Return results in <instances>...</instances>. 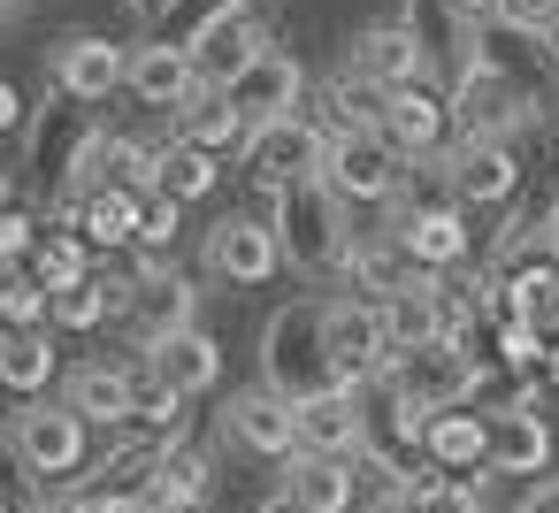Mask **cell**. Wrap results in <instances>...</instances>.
<instances>
[{
    "label": "cell",
    "mask_w": 559,
    "mask_h": 513,
    "mask_svg": "<svg viewBox=\"0 0 559 513\" xmlns=\"http://www.w3.org/2000/svg\"><path fill=\"white\" fill-rule=\"evenodd\" d=\"M483 383V360L467 345H421V353H399L383 368V391H391V437H406L421 452V429L452 406H467V391Z\"/></svg>",
    "instance_id": "1"
},
{
    "label": "cell",
    "mask_w": 559,
    "mask_h": 513,
    "mask_svg": "<svg viewBox=\"0 0 559 513\" xmlns=\"http://www.w3.org/2000/svg\"><path fill=\"white\" fill-rule=\"evenodd\" d=\"M269 230H276V246H284V269H299L307 284H330L337 269H353V246H360V238L345 230V200H337L322 177L276 192V200H269Z\"/></svg>",
    "instance_id": "2"
},
{
    "label": "cell",
    "mask_w": 559,
    "mask_h": 513,
    "mask_svg": "<svg viewBox=\"0 0 559 513\" xmlns=\"http://www.w3.org/2000/svg\"><path fill=\"white\" fill-rule=\"evenodd\" d=\"M322 314H330V299H292V307H276V314H269V330H261V383H269L276 398H292V406H307V398L337 391Z\"/></svg>",
    "instance_id": "3"
},
{
    "label": "cell",
    "mask_w": 559,
    "mask_h": 513,
    "mask_svg": "<svg viewBox=\"0 0 559 513\" xmlns=\"http://www.w3.org/2000/svg\"><path fill=\"white\" fill-rule=\"evenodd\" d=\"M108 284H116V314L139 353H162L169 337L200 330V291L177 269H139V276H108Z\"/></svg>",
    "instance_id": "4"
},
{
    "label": "cell",
    "mask_w": 559,
    "mask_h": 513,
    "mask_svg": "<svg viewBox=\"0 0 559 513\" xmlns=\"http://www.w3.org/2000/svg\"><path fill=\"white\" fill-rule=\"evenodd\" d=\"M406 154L383 139V131H337L330 154H322V184L345 200V207H391L406 192Z\"/></svg>",
    "instance_id": "5"
},
{
    "label": "cell",
    "mask_w": 559,
    "mask_h": 513,
    "mask_svg": "<svg viewBox=\"0 0 559 513\" xmlns=\"http://www.w3.org/2000/svg\"><path fill=\"white\" fill-rule=\"evenodd\" d=\"M9 452L24 460V475H39V482H70L78 467H85V452H93V421L62 398H32L16 421H9Z\"/></svg>",
    "instance_id": "6"
},
{
    "label": "cell",
    "mask_w": 559,
    "mask_h": 513,
    "mask_svg": "<svg viewBox=\"0 0 559 513\" xmlns=\"http://www.w3.org/2000/svg\"><path fill=\"white\" fill-rule=\"evenodd\" d=\"M192 70H200V93H230L261 55H269V32L253 16V0H215V9L200 16V32L185 39Z\"/></svg>",
    "instance_id": "7"
},
{
    "label": "cell",
    "mask_w": 559,
    "mask_h": 513,
    "mask_svg": "<svg viewBox=\"0 0 559 513\" xmlns=\"http://www.w3.org/2000/svg\"><path fill=\"white\" fill-rule=\"evenodd\" d=\"M391 238H399V253L421 269V276H452L460 261H467V215H460V200L444 192V200H421V192H399L391 200Z\"/></svg>",
    "instance_id": "8"
},
{
    "label": "cell",
    "mask_w": 559,
    "mask_h": 513,
    "mask_svg": "<svg viewBox=\"0 0 559 513\" xmlns=\"http://www.w3.org/2000/svg\"><path fill=\"white\" fill-rule=\"evenodd\" d=\"M322 154H330V123H314V116H284V123L246 131V177L269 200L307 184V177H322Z\"/></svg>",
    "instance_id": "9"
},
{
    "label": "cell",
    "mask_w": 559,
    "mask_h": 513,
    "mask_svg": "<svg viewBox=\"0 0 559 513\" xmlns=\"http://www.w3.org/2000/svg\"><path fill=\"white\" fill-rule=\"evenodd\" d=\"M322 337H330L337 391H368V383H383V368L399 360V353H391V330H383V307H376V299H330V314H322Z\"/></svg>",
    "instance_id": "10"
},
{
    "label": "cell",
    "mask_w": 559,
    "mask_h": 513,
    "mask_svg": "<svg viewBox=\"0 0 559 513\" xmlns=\"http://www.w3.org/2000/svg\"><path fill=\"white\" fill-rule=\"evenodd\" d=\"M452 123H460V139H513V131L528 123V93H521L498 62L467 55V70H460V85H452Z\"/></svg>",
    "instance_id": "11"
},
{
    "label": "cell",
    "mask_w": 559,
    "mask_h": 513,
    "mask_svg": "<svg viewBox=\"0 0 559 513\" xmlns=\"http://www.w3.org/2000/svg\"><path fill=\"white\" fill-rule=\"evenodd\" d=\"M444 192L460 207H506L521 192V162H513V139H452L444 146Z\"/></svg>",
    "instance_id": "12"
},
{
    "label": "cell",
    "mask_w": 559,
    "mask_h": 513,
    "mask_svg": "<svg viewBox=\"0 0 559 513\" xmlns=\"http://www.w3.org/2000/svg\"><path fill=\"white\" fill-rule=\"evenodd\" d=\"M47 77H55V93H70V100H85V108H100V100H116V93H123L131 55H123L116 39H100V32H70V39H55Z\"/></svg>",
    "instance_id": "13"
},
{
    "label": "cell",
    "mask_w": 559,
    "mask_h": 513,
    "mask_svg": "<svg viewBox=\"0 0 559 513\" xmlns=\"http://www.w3.org/2000/svg\"><path fill=\"white\" fill-rule=\"evenodd\" d=\"M223 437H230L238 452H253V460H299V406L276 398L269 383L230 391V398H223Z\"/></svg>",
    "instance_id": "14"
},
{
    "label": "cell",
    "mask_w": 559,
    "mask_h": 513,
    "mask_svg": "<svg viewBox=\"0 0 559 513\" xmlns=\"http://www.w3.org/2000/svg\"><path fill=\"white\" fill-rule=\"evenodd\" d=\"M345 70H360V77L383 85V93L421 85V70H429V39H421L406 16H399V24H360L353 47H345Z\"/></svg>",
    "instance_id": "15"
},
{
    "label": "cell",
    "mask_w": 559,
    "mask_h": 513,
    "mask_svg": "<svg viewBox=\"0 0 559 513\" xmlns=\"http://www.w3.org/2000/svg\"><path fill=\"white\" fill-rule=\"evenodd\" d=\"M284 269V246H276V230H269V215H223L215 230H207V276H223V284H269Z\"/></svg>",
    "instance_id": "16"
},
{
    "label": "cell",
    "mask_w": 559,
    "mask_h": 513,
    "mask_svg": "<svg viewBox=\"0 0 559 513\" xmlns=\"http://www.w3.org/2000/svg\"><path fill=\"white\" fill-rule=\"evenodd\" d=\"M123 93H131L139 108L185 116V108L200 100V70H192V55H185L177 39H139V47H131V77H123Z\"/></svg>",
    "instance_id": "17"
},
{
    "label": "cell",
    "mask_w": 559,
    "mask_h": 513,
    "mask_svg": "<svg viewBox=\"0 0 559 513\" xmlns=\"http://www.w3.org/2000/svg\"><path fill=\"white\" fill-rule=\"evenodd\" d=\"M299 93H307V70H299V55H284V47H269L238 85H230V108L261 131V123H284V116H299Z\"/></svg>",
    "instance_id": "18"
},
{
    "label": "cell",
    "mask_w": 559,
    "mask_h": 513,
    "mask_svg": "<svg viewBox=\"0 0 559 513\" xmlns=\"http://www.w3.org/2000/svg\"><path fill=\"white\" fill-rule=\"evenodd\" d=\"M406 162H444V131H452V100L421 93V85H399L383 100V123H376Z\"/></svg>",
    "instance_id": "19"
},
{
    "label": "cell",
    "mask_w": 559,
    "mask_h": 513,
    "mask_svg": "<svg viewBox=\"0 0 559 513\" xmlns=\"http://www.w3.org/2000/svg\"><path fill=\"white\" fill-rule=\"evenodd\" d=\"M62 223L85 238V246H100V253H123V246H139V223H146V192H123V184H100V192H85V200H62Z\"/></svg>",
    "instance_id": "20"
},
{
    "label": "cell",
    "mask_w": 559,
    "mask_h": 513,
    "mask_svg": "<svg viewBox=\"0 0 559 513\" xmlns=\"http://www.w3.org/2000/svg\"><path fill=\"white\" fill-rule=\"evenodd\" d=\"M299 452L314 460H360L368 452V414H360V391H322L299 406Z\"/></svg>",
    "instance_id": "21"
},
{
    "label": "cell",
    "mask_w": 559,
    "mask_h": 513,
    "mask_svg": "<svg viewBox=\"0 0 559 513\" xmlns=\"http://www.w3.org/2000/svg\"><path fill=\"white\" fill-rule=\"evenodd\" d=\"M490 467L498 475H544L551 467V429H544L536 398H513L490 414Z\"/></svg>",
    "instance_id": "22"
},
{
    "label": "cell",
    "mask_w": 559,
    "mask_h": 513,
    "mask_svg": "<svg viewBox=\"0 0 559 513\" xmlns=\"http://www.w3.org/2000/svg\"><path fill=\"white\" fill-rule=\"evenodd\" d=\"M284 498L299 513H353L360 505V460H314V452H299V460H284Z\"/></svg>",
    "instance_id": "23"
},
{
    "label": "cell",
    "mask_w": 559,
    "mask_h": 513,
    "mask_svg": "<svg viewBox=\"0 0 559 513\" xmlns=\"http://www.w3.org/2000/svg\"><path fill=\"white\" fill-rule=\"evenodd\" d=\"M207 482H215V460L200 452V444H162L154 452V475H146V498L162 505V513H192V505H207Z\"/></svg>",
    "instance_id": "24"
},
{
    "label": "cell",
    "mask_w": 559,
    "mask_h": 513,
    "mask_svg": "<svg viewBox=\"0 0 559 513\" xmlns=\"http://www.w3.org/2000/svg\"><path fill=\"white\" fill-rule=\"evenodd\" d=\"M421 460L437 475H467V467H490V414H437L421 429Z\"/></svg>",
    "instance_id": "25"
},
{
    "label": "cell",
    "mask_w": 559,
    "mask_h": 513,
    "mask_svg": "<svg viewBox=\"0 0 559 513\" xmlns=\"http://www.w3.org/2000/svg\"><path fill=\"white\" fill-rule=\"evenodd\" d=\"M383 330H391V353L444 345V284L421 276V284H406L399 299H383Z\"/></svg>",
    "instance_id": "26"
},
{
    "label": "cell",
    "mask_w": 559,
    "mask_h": 513,
    "mask_svg": "<svg viewBox=\"0 0 559 513\" xmlns=\"http://www.w3.org/2000/svg\"><path fill=\"white\" fill-rule=\"evenodd\" d=\"M146 360H154V375H162L177 398H200V391L223 383V345H215L207 330H185V337H169V345L146 353Z\"/></svg>",
    "instance_id": "27"
},
{
    "label": "cell",
    "mask_w": 559,
    "mask_h": 513,
    "mask_svg": "<svg viewBox=\"0 0 559 513\" xmlns=\"http://www.w3.org/2000/svg\"><path fill=\"white\" fill-rule=\"evenodd\" d=\"M85 421H108V429H123L131 421V368H116V360H85V368H70V391H62Z\"/></svg>",
    "instance_id": "28"
},
{
    "label": "cell",
    "mask_w": 559,
    "mask_h": 513,
    "mask_svg": "<svg viewBox=\"0 0 559 513\" xmlns=\"http://www.w3.org/2000/svg\"><path fill=\"white\" fill-rule=\"evenodd\" d=\"M498 291H506V314H513V322H528V330L559 337V253H551V261H528V269H513Z\"/></svg>",
    "instance_id": "29"
},
{
    "label": "cell",
    "mask_w": 559,
    "mask_h": 513,
    "mask_svg": "<svg viewBox=\"0 0 559 513\" xmlns=\"http://www.w3.org/2000/svg\"><path fill=\"white\" fill-rule=\"evenodd\" d=\"M215 154H200V146H185V139H169L162 154H154V200H169V207H192V200H207L215 192Z\"/></svg>",
    "instance_id": "30"
},
{
    "label": "cell",
    "mask_w": 559,
    "mask_h": 513,
    "mask_svg": "<svg viewBox=\"0 0 559 513\" xmlns=\"http://www.w3.org/2000/svg\"><path fill=\"white\" fill-rule=\"evenodd\" d=\"M47 383H55V345H47V330H0V391L39 398Z\"/></svg>",
    "instance_id": "31"
},
{
    "label": "cell",
    "mask_w": 559,
    "mask_h": 513,
    "mask_svg": "<svg viewBox=\"0 0 559 513\" xmlns=\"http://www.w3.org/2000/svg\"><path fill=\"white\" fill-rule=\"evenodd\" d=\"M383 100H391L383 85H368L360 70H337V77L322 85V116H330V139H337V131H376V123H383Z\"/></svg>",
    "instance_id": "32"
},
{
    "label": "cell",
    "mask_w": 559,
    "mask_h": 513,
    "mask_svg": "<svg viewBox=\"0 0 559 513\" xmlns=\"http://www.w3.org/2000/svg\"><path fill=\"white\" fill-rule=\"evenodd\" d=\"M246 131H253V123H246V116L230 108V93H200V100H192V108L177 116V139H185V146H200V154L246 146Z\"/></svg>",
    "instance_id": "33"
},
{
    "label": "cell",
    "mask_w": 559,
    "mask_h": 513,
    "mask_svg": "<svg viewBox=\"0 0 559 513\" xmlns=\"http://www.w3.org/2000/svg\"><path fill=\"white\" fill-rule=\"evenodd\" d=\"M353 276H360V291L383 307V299H399L406 284H421V269L399 253V238L383 230V238H368V246H353Z\"/></svg>",
    "instance_id": "34"
},
{
    "label": "cell",
    "mask_w": 559,
    "mask_h": 513,
    "mask_svg": "<svg viewBox=\"0 0 559 513\" xmlns=\"http://www.w3.org/2000/svg\"><path fill=\"white\" fill-rule=\"evenodd\" d=\"M177 414H185V398L154 375V360H131V429L169 437V429H177Z\"/></svg>",
    "instance_id": "35"
},
{
    "label": "cell",
    "mask_w": 559,
    "mask_h": 513,
    "mask_svg": "<svg viewBox=\"0 0 559 513\" xmlns=\"http://www.w3.org/2000/svg\"><path fill=\"white\" fill-rule=\"evenodd\" d=\"M32 276H39L47 291L85 284V276H93V246H85V238H70V230H47V238H39V253H32Z\"/></svg>",
    "instance_id": "36"
},
{
    "label": "cell",
    "mask_w": 559,
    "mask_h": 513,
    "mask_svg": "<svg viewBox=\"0 0 559 513\" xmlns=\"http://www.w3.org/2000/svg\"><path fill=\"white\" fill-rule=\"evenodd\" d=\"M108 314H116V284L108 276H85V284L55 291V330H100Z\"/></svg>",
    "instance_id": "37"
},
{
    "label": "cell",
    "mask_w": 559,
    "mask_h": 513,
    "mask_svg": "<svg viewBox=\"0 0 559 513\" xmlns=\"http://www.w3.org/2000/svg\"><path fill=\"white\" fill-rule=\"evenodd\" d=\"M414 513H483L467 475H414Z\"/></svg>",
    "instance_id": "38"
},
{
    "label": "cell",
    "mask_w": 559,
    "mask_h": 513,
    "mask_svg": "<svg viewBox=\"0 0 559 513\" xmlns=\"http://www.w3.org/2000/svg\"><path fill=\"white\" fill-rule=\"evenodd\" d=\"M55 322V291L39 276H9V330H47Z\"/></svg>",
    "instance_id": "39"
},
{
    "label": "cell",
    "mask_w": 559,
    "mask_h": 513,
    "mask_svg": "<svg viewBox=\"0 0 559 513\" xmlns=\"http://www.w3.org/2000/svg\"><path fill=\"white\" fill-rule=\"evenodd\" d=\"M544 353H551L544 330H528V322H513V314L498 322V360H506V368H544Z\"/></svg>",
    "instance_id": "40"
},
{
    "label": "cell",
    "mask_w": 559,
    "mask_h": 513,
    "mask_svg": "<svg viewBox=\"0 0 559 513\" xmlns=\"http://www.w3.org/2000/svg\"><path fill=\"white\" fill-rule=\"evenodd\" d=\"M32 253H39V223L16 215V207H0V269H16V261H32Z\"/></svg>",
    "instance_id": "41"
},
{
    "label": "cell",
    "mask_w": 559,
    "mask_h": 513,
    "mask_svg": "<svg viewBox=\"0 0 559 513\" xmlns=\"http://www.w3.org/2000/svg\"><path fill=\"white\" fill-rule=\"evenodd\" d=\"M498 24H513V32H551L559 39V0H498Z\"/></svg>",
    "instance_id": "42"
},
{
    "label": "cell",
    "mask_w": 559,
    "mask_h": 513,
    "mask_svg": "<svg viewBox=\"0 0 559 513\" xmlns=\"http://www.w3.org/2000/svg\"><path fill=\"white\" fill-rule=\"evenodd\" d=\"M177 223H185V207H169V200H154V192H146V223H139V246H146V253H162V246L177 238Z\"/></svg>",
    "instance_id": "43"
},
{
    "label": "cell",
    "mask_w": 559,
    "mask_h": 513,
    "mask_svg": "<svg viewBox=\"0 0 559 513\" xmlns=\"http://www.w3.org/2000/svg\"><path fill=\"white\" fill-rule=\"evenodd\" d=\"M85 513H162L146 490H100V498H85Z\"/></svg>",
    "instance_id": "44"
},
{
    "label": "cell",
    "mask_w": 559,
    "mask_h": 513,
    "mask_svg": "<svg viewBox=\"0 0 559 513\" xmlns=\"http://www.w3.org/2000/svg\"><path fill=\"white\" fill-rule=\"evenodd\" d=\"M444 16H452L460 32H483V24L498 16V0H444Z\"/></svg>",
    "instance_id": "45"
},
{
    "label": "cell",
    "mask_w": 559,
    "mask_h": 513,
    "mask_svg": "<svg viewBox=\"0 0 559 513\" xmlns=\"http://www.w3.org/2000/svg\"><path fill=\"white\" fill-rule=\"evenodd\" d=\"M16 123H24V93H16L9 77H0V139H9Z\"/></svg>",
    "instance_id": "46"
},
{
    "label": "cell",
    "mask_w": 559,
    "mask_h": 513,
    "mask_svg": "<svg viewBox=\"0 0 559 513\" xmlns=\"http://www.w3.org/2000/svg\"><path fill=\"white\" fill-rule=\"evenodd\" d=\"M521 513H559V475H551V482H536V490H528V505H521Z\"/></svg>",
    "instance_id": "47"
},
{
    "label": "cell",
    "mask_w": 559,
    "mask_h": 513,
    "mask_svg": "<svg viewBox=\"0 0 559 513\" xmlns=\"http://www.w3.org/2000/svg\"><path fill=\"white\" fill-rule=\"evenodd\" d=\"M544 375H551V383H559V337H551V353H544Z\"/></svg>",
    "instance_id": "48"
},
{
    "label": "cell",
    "mask_w": 559,
    "mask_h": 513,
    "mask_svg": "<svg viewBox=\"0 0 559 513\" xmlns=\"http://www.w3.org/2000/svg\"><path fill=\"white\" fill-rule=\"evenodd\" d=\"M544 230H551V253H559V200H551V215H544Z\"/></svg>",
    "instance_id": "49"
},
{
    "label": "cell",
    "mask_w": 559,
    "mask_h": 513,
    "mask_svg": "<svg viewBox=\"0 0 559 513\" xmlns=\"http://www.w3.org/2000/svg\"><path fill=\"white\" fill-rule=\"evenodd\" d=\"M0 330H9V276H0Z\"/></svg>",
    "instance_id": "50"
},
{
    "label": "cell",
    "mask_w": 559,
    "mask_h": 513,
    "mask_svg": "<svg viewBox=\"0 0 559 513\" xmlns=\"http://www.w3.org/2000/svg\"><path fill=\"white\" fill-rule=\"evenodd\" d=\"M261 513H299V505H292V498H269V505H261Z\"/></svg>",
    "instance_id": "51"
},
{
    "label": "cell",
    "mask_w": 559,
    "mask_h": 513,
    "mask_svg": "<svg viewBox=\"0 0 559 513\" xmlns=\"http://www.w3.org/2000/svg\"><path fill=\"white\" fill-rule=\"evenodd\" d=\"M131 9H146V16H154V9H169V0H131Z\"/></svg>",
    "instance_id": "52"
},
{
    "label": "cell",
    "mask_w": 559,
    "mask_h": 513,
    "mask_svg": "<svg viewBox=\"0 0 559 513\" xmlns=\"http://www.w3.org/2000/svg\"><path fill=\"white\" fill-rule=\"evenodd\" d=\"M0 207H9V177H0Z\"/></svg>",
    "instance_id": "53"
},
{
    "label": "cell",
    "mask_w": 559,
    "mask_h": 513,
    "mask_svg": "<svg viewBox=\"0 0 559 513\" xmlns=\"http://www.w3.org/2000/svg\"><path fill=\"white\" fill-rule=\"evenodd\" d=\"M9 9H16V0H0V16H9Z\"/></svg>",
    "instance_id": "54"
},
{
    "label": "cell",
    "mask_w": 559,
    "mask_h": 513,
    "mask_svg": "<svg viewBox=\"0 0 559 513\" xmlns=\"http://www.w3.org/2000/svg\"><path fill=\"white\" fill-rule=\"evenodd\" d=\"M192 513H207V505H192Z\"/></svg>",
    "instance_id": "55"
}]
</instances>
